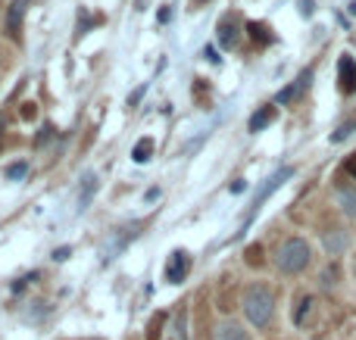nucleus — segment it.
<instances>
[{
  "label": "nucleus",
  "mask_w": 356,
  "mask_h": 340,
  "mask_svg": "<svg viewBox=\"0 0 356 340\" xmlns=\"http://www.w3.org/2000/svg\"><path fill=\"white\" fill-rule=\"evenodd\" d=\"M353 128H356V119H350V122H344V125H341V128L332 135V141H334V144H341V141H344V137H350V135H353Z\"/></svg>",
  "instance_id": "4468645a"
},
{
  "label": "nucleus",
  "mask_w": 356,
  "mask_h": 340,
  "mask_svg": "<svg viewBox=\"0 0 356 340\" xmlns=\"http://www.w3.org/2000/svg\"><path fill=\"white\" fill-rule=\"evenodd\" d=\"M194 3H207V0H194Z\"/></svg>",
  "instance_id": "5701e85b"
},
{
  "label": "nucleus",
  "mask_w": 356,
  "mask_h": 340,
  "mask_svg": "<svg viewBox=\"0 0 356 340\" xmlns=\"http://www.w3.org/2000/svg\"><path fill=\"white\" fill-rule=\"evenodd\" d=\"M309 260H313V250H309V244L303 237H288L275 253V266L284 275H300L309 266Z\"/></svg>",
  "instance_id": "f03ea898"
},
{
  "label": "nucleus",
  "mask_w": 356,
  "mask_h": 340,
  "mask_svg": "<svg viewBox=\"0 0 356 340\" xmlns=\"http://www.w3.org/2000/svg\"><path fill=\"white\" fill-rule=\"evenodd\" d=\"M150 156H154V141H150V137H144V141L135 144V150H131V160H135V162H147Z\"/></svg>",
  "instance_id": "f8f14e48"
},
{
  "label": "nucleus",
  "mask_w": 356,
  "mask_h": 340,
  "mask_svg": "<svg viewBox=\"0 0 356 340\" xmlns=\"http://www.w3.org/2000/svg\"><path fill=\"white\" fill-rule=\"evenodd\" d=\"M338 87H341V94H356V60L350 53H344L338 60Z\"/></svg>",
  "instance_id": "20e7f679"
},
{
  "label": "nucleus",
  "mask_w": 356,
  "mask_h": 340,
  "mask_svg": "<svg viewBox=\"0 0 356 340\" xmlns=\"http://www.w3.org/2000/svg\"><path fill=\"white\" fill-rule=\"evenodd\" d=\"M347 172H350V175H353V178H356V153L350 156V160H347Z\"/></svg>",
  "instance_id": "6ab92c4d"
},
{
  "label": "nucleus",
  "mask_w": 356,
  "mask_h": 340,
  "mask_svg": "<svg viewBox=\"0 0 356 340\" xmlns=\"http://www.w3.org/2000/svg\"><path fill=\"white\" fill-rule=\"evenodd\" d=\"M29 6H31V0H13V3H10V16H6V31H10L13 37L19 35V25H22V19H25V12H29Z\"/></svg>",
  "instance_id": "6e6552de"
},
{
  "label": "nucleus",
  "mask_w": 356,
  "mask_h": 340,
  "mask_svg": "<svg viewBox=\"0 0 356 340\" xmlns=\"http://www.w3.org/2000/svg\"><path fill=\"white\" fill-rule=\"evenodd\" d=\"M216 340H250L244 331V325L238 322H222L219 328H216Z\"/></svg>",
  "instance_id": "9d476101"
},
{
  "label": "nucleus",
  "mask_w": 356,
  "mask_h": 340,
  "mask_svg": "<svg viewBox=\"0 0 356 340\" xmlns=\"http://www.w3.org/2000/svg\"><path fill=\"white\" fill-rule=\"evenodd\" d=\"M275 116H278V110H275V106H259V110L250 116V122H247V128H250L253 135H257V131L269 128V125L275 122Z\"/></svg>",
  "instance_id": "1a4fd4ad"
},
{
  "label": "nucleus",
  "mask_w": 356,
  "mask_h": 340,
  "mask_svg": "<svg viewBox=\"0 0 356 340\" xmlns=\"http://www.w3.org/2000/svg\"><path fill=\"white\" fill-rule=\"evenodd\" d=\"M334 200H338V206L344 210V216L356 219V187L353 185H338L334 187Z\"/></svg>",
  "instance_id": "0eeeda50"
},
{
  "label": "nucleus",
  "mask_w": 356,
  "mask_h": 340,
  "mask_svg": "<svg viewBox=\"0 0 356 340\" xmlns=\"http://www.w3.org/2000/svg\"><path fill=\"white\" fill-rule=\"evenodd\" d=\"M144 97V87H138V91L135 94H131V97H129V106H135L138 103V100H141Z\"/></svg>",
  "instance_id": "a211bd4d"
},
{
  "label": "nucleus",
  "mask_w": 356,
  "mask_h": 340,
  "mask_svg": "<svg viewBox=\"0 0 356 340\" xmlns=\"http://www.w3.org/2000/svg\"><path fill=\"white\" fill-rule=\"evenodd\" d=\"M3 125H6V119H3V112H0V135H3Z\"/></svg>",
  "instance_id": "412c9836"
},
{
  "label": "nucleus",
  "mask_w": 356,
  "mask_h": 340,
  "mask_svg": "<svg viewBox=\"0 0 356 340\" xmlns=\"http://www.w3.org/2000/svg\"><path fill=\"white\" fill-rule=\"evenodd\" d=\"M216 37H219V47L232 50L238 47V37H241V22L234 16H225L219 22V28H216Z\"/></svg>",
  "instance_id": "39448f33"
},
{
  "label": "nucleus",
  "mask_w": 356,
  "mask_h": 340,
  "mask_svg": "<svg viewBox=\"0 0 356 340\" xmlns=\"http://www.w3.org/2000/svg\"><path fill=\"white\" fill-rule=\"evenodd\" d=\"M344 247H347V235H344V231H332V235H325V250L332 256L344 253Z\"/></svg>",
  "instance_id": "9b49d317"
},
{
  "label": "nucleus",
  "mask_w": 356,
  "mask_h": 340,
  "mask_svg": "<svg viewBox=\"0 0 356 340\" xmlns=\"http://www.w3.org/2000/svg\"><path fill=\"white\" fill-rule=\"evenodd\" d=\"M25 175V162H19V166H10L6 169V178H22Z\"/></svg>",
  "instance_id": "dca6fc26"
},
{
  "label": "nucleus",
  "mask_w": 356,
  "mask_h": 340,
  "mask_svg": "<svg viewBox=\"0 0 356 340\" xmlns=\"http://www.w3.org/2000/svg\"><path fill=\"white\" fill-rule=\"evenodd\" d=\"M300 12L303 16H313V0H300Z\"/></svg>",
  "instance_id": "f3484780"
},
{
  "label": "nucleus",
  "mask_w": 356,
  "mask_h": 340,
  "mask_svg": "<svg viewBox=\"0 0 356 340\" xmlns=\"http://www.w3.org/2000/svg\"><path fill=\"white\" fill-rule=\"evenodd\" d=\"M309 306H313V300H309V297H303V300H300V309H297V316H294V322H297V325L303 322V316H307V312H309Z\"/></svg>",
  "instance_id": "2eb2a0df"
},
{
  "label": "nucleus",
  "mask_w": 356,
  "mask_h": 340,
  "mask_svg": "<svg viewBox=\"0 0 356 340\" xmlns=\"http://www.w3.org/2000/svg\"><path fill=\"white\" fill-rule=\"evenodd\" d=\"M172 19V10H160V22H169Z\"/></svg>",
  "instance_id": "aec40b11"
},
{
  "label": "nucleus",
  "mask_w": 356,
  "mask_h": 340,
  "mask_svg": "<svg viewBox=\"0 0 356 340\" xmlns=\"http://www.w3.org/2000/svg\"><path fill=\"white\" fill-rule=\"evenodd\" d=\"M353 275H356V256H353Z\"/></svg>",
  "instance_id": "4be33fe9"
},
{
  "label": "nucleus",
  "mask_w": 356,
  "mask_h": 340,
  "mask_svg": "<svg viewBox=\"0 0 356 340\" xmlns=\"http://www.w3.org/2000/svg\"><path fill=\"white\" fill-rule=\"evenodd\" d=\"M272 312H275V297L266 284H250L244 291V316L250 318V325L266 328L272 322Z\"/></svg>",
  "instance_id": "f257e3e1"
},
{
  "label": "nucleus",
  "mask_w": 356,
  "mask_h": 340,
  "mask_svg": "<svg viewBox=\"0 0 356 340\" xmlns=\"http://www.w3.org/2000/svg\"><path fill=\"white\" fill-rule=\"evenodd\" d=\"M188 272H191V256L184 253V250H175L166 262V281L169 284H181V281L188 278Z\"/></svg>",
  "instance_id": "7ed1b4c3"
},
{
  "label": "nucleus",
  "mask_w": 356,
  "mask_h": 340,
  "mask_svg": "<svg viewBox=\"0 0 356 340\" xmlns=\"http://www.w3.org/2000/svg\"><path fill=\"white\" fill-rule=\"evenodd\" d=\"M309 81H313V69H303L300 75H297V81L291 87H284L282 94H278V103H291V100H297L303 91L309 87Z\"/></svg>",
  "instance_id": "423d86ee"
},
{
  "label": "nucleus",
  "mask_w": 356,
  "mask_h": 340,
  "mask_svg": "<svg viewBox=\"0 0 356 340\" xmlns=\"http://www.w3.org/2000/svg\"><path fill=\"white\" fill-rule=\"evenodd\" d=\"M247 31H250V37H253V41H257V44H266V41H269V28H266V25L263 22H250V25H247Z\"/></svg>",
  "instance_id": "ddd939ff"
}]
</instances>
